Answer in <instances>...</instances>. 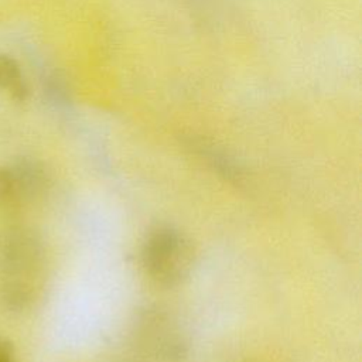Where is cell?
<instances>
[{"mask_svg":"<svg viewBox=\"0 0 362 362\" xmlns=\"http://www.w3.org/2000/svg\"><path fill=\"white\" fill-rule=\"evenodd\" d=\"M0 362H14L13 346L4 338H0Z\"/></svg>","mask_w":362,"mask_h":362,"instance_id":"5","label":"cell"},{"mask_svg":"<svg viewBox=\"0 0 362 362\" xmlns=\"http://www.w3.org/2000/svg\"><path fill=\"white\" fill-rule=\"evenodd\" d=\"M48 184V174L37 161L24 158L0 167V209H17L37 201Z\"/></svg>","mask_w":362,"mask_h":362,"instance_id":"3","label":"cell"},{"mask_svg":"<svg viewBox=\"0 0 362 362\" xmlns=\"http://www.w3.org/2000/svg\"><path fill=\"white\" fill-rule=\"evenodd\" d=\"M146 274L160 286L173 287L182 283L194 266L191 242L173 228L153 230L141 249Z\"/></svg>","mask_w":362,"mask_h":362,"instance_id":"2","label":"cell"},{"mask_svg":"<svg viewBox=\"0 0 362 362\" xmlns=\"http://www.w3.org/2000/svg\"><path fill=\"white\" fill-rule=\"evenodd\" d=\"M45 252L28 229L13 228L0 239V301L11 310L27 308L45 281Z\"/></svg>","mask_w":362,"mask_h":362,"instance_id":"1","label":"cell"},{"mask_svg":"<svg viewBox=\"0 0 362 362\" xmlns=\"http://www.w3.org/2000/svg\"><path fill=\"white\" fill-rule=\"evenodd\" d=\"M0 89L7 90L16 100H24L28 89L18 64L8 55L0 54Z\"/></svg>","mask_w":362,"mask_h":362,"instance_id":"4","label":"cell"}]
</instances>
